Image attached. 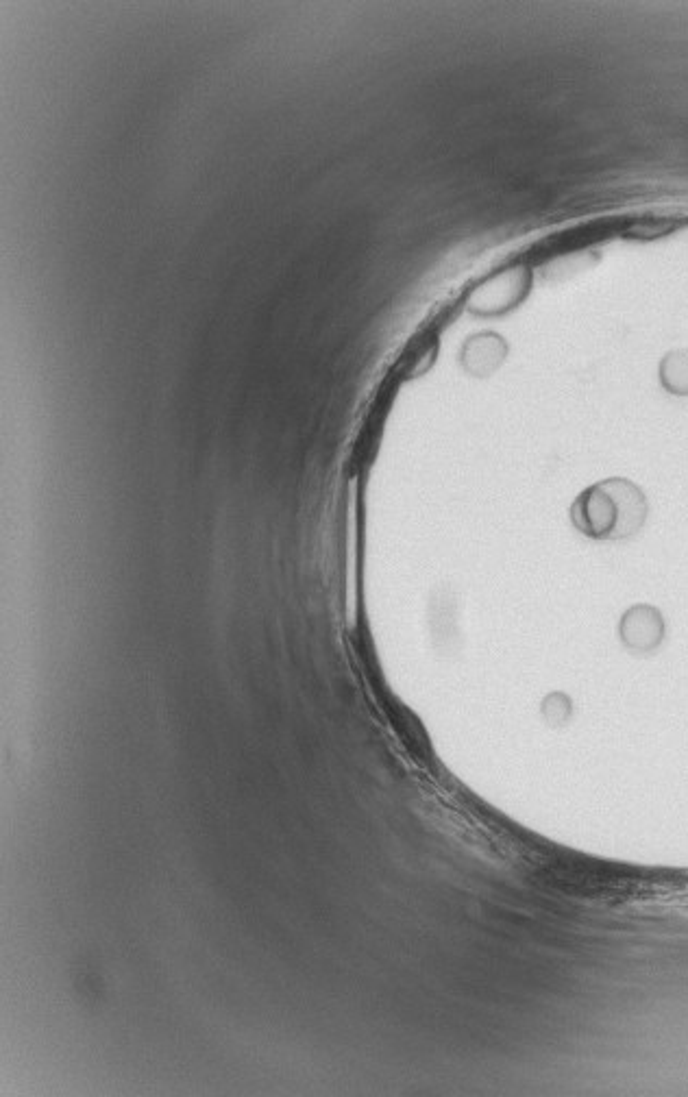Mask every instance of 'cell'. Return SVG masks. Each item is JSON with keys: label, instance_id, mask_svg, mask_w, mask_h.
Listing matches in <instances>:
<instances>
[{"label": "cell", "instance_id": "6da1fadb", "mask_svg": "<svg viewBox=\"0 0 688 1097\" xmlns=\"http://www.w3.org/2000/svg\"><path fill=\"white\" fill-rule=\"evenodd\" d=\"M647 503L628 482L599 484L575 501L571 510L577 532L595 540H621L643 527Z\"/></svg>", "mask_w": 688, "mask_h": 1097}, {"label": "cell", "instance_id": "7a4b0ae2", "mask_svg": "<svg viewBox=\"0 0 688 1097\" xmlns=\"http://www.w3.org/2000/svg\"><path fill=\"white\" fill-rule=\"evenodd\" d=\"M621 634L630 647H636V649L654 647L662 634L660 614L654 608L636 606L634 610L625 614Z\"/></svg>", "mask_w": 688, "mask_h": 1097}, {"label": "cell", "instance_id": "3957f363", "mask_svg": "<svg viewBox=\"0 0 688 1097\" xmlns=\"http://www.w3.org/2000/svg\"><path fill=\"white\" fill-rule=\"evenodd\" d=\"M501 360V342H497V338H477L475 342L469 344V349H466V364H469L473 371H488V368H493L497 362Z\"/></svg>", "mask_w": 688, "mask_h": 1097}]
</instances>
